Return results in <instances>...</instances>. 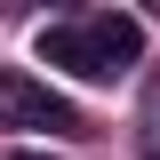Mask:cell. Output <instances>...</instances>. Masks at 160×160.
Instances as JSON below:
<instances>
[{"label": "cell", "instance_id": "obj_2", "mask_svg": "<svg viewBox=\"0 0 160 160\" xmlns=\"http://www.w3.org/2000/svg\"><path fill=\"white\" fill-rule=\"evenodd\" d=\"M0 128H48V136H80V104L56 96L48 80H24L0 64Z\"/></svg>", "mask_w": 160, "mask_h": 160}, {"label": "cell", "instance_id": "obj_3", "mask_svg": "<svg viewBox=\"0 0 160 160\" xmlns=\"http://www.w3.org/2000/svg\"><path fill=\"white\" fill-rule=\"evenodd\" d=\"M8 160H48V152H8Z\"/></svg>", "mask_w": 160, "mask_h": 160}, {"label": "cell", "instance_id": "obj_1", "mask_svg": "<svg viewBox=\"0 0 160 160\" xmlns=\"http://www.w3.org/2000/svg\"><path fill=\"white\" fill-rule=\"evenodd\" d=\"M32 56L56 64V72H72V80H120L144 56V24L128 16V8H96V16H72V24H40Z\"/></svg>", "mask_w": 160, "mask_h": 160}]
</instances>
